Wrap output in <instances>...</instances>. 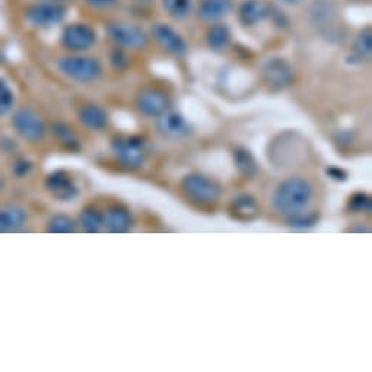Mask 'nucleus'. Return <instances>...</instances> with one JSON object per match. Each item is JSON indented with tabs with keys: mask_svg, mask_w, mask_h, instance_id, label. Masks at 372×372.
<instances>
[{
	"mask_svg": "<svg viewBox=\"0 0 372 372\" xmlns=\"http://www.w3.org/2000/svg\"><path fill=\"white\" fill-rule=\"evenodd\" d=\"M313 196V184L304 177L292 175L276 185L272 196V204L276 212L288 218L308 211Z\"/></svg>",
	"mask_w": 372,
	"mask_h": 372,
	"instance_id": "f257e3e1",
	"label": "nucleus"
},
{
	"mask_svg": "<svg viewBox=\"0 0 372 372\" xmlns=\"http://www.w3.org/2000/svg\"><path fill=\"white\" fill-rule=\"evenodd\" d=\"M57 69L69 79L79 83L95 82L103 75V64L97 57L81 53L64 56L57 60Z\"/></svg>",
	"mask_w": 372,
	"mask_h": 372,
	"instance_id": "f03ea898",
	"label": "nucleus"
},
{
	"mask_svg": "<svg viewBox=\"0 0 372 372\" xmlns=\"http://www.w3.org/2000/svg\"><path fill=\"white\" fill-rule=\"evenodd\" d=\"M111 151L115 161L127 170L142 168L148 158L145 141L134 134L115 137L111 142Z\"/></svg>",
	"mask_w": 372,
	"mask_h": 372,
	"instance_id": "7ed1b4c3",
	"label": "nucleus"
},
{
	"mask_svg": "<svg viewBox=\"0 0 372 372\" xmlns=\"http://www.w3.org/2000/svg\"><path fill=\"white\" fill-rule=\"evenodd\" d=\"M105 31L115 45L126 50H142L149 42L146 31L132 22L111 21L107 24Z\"/></svg>",
	"mask_w": 372,
	"mask_h": 372,
	"instance_id": "20e7f679",
	"label": "nucleus"
},
{
	"mask_svg": "<svg viewBox=\"0 0 372 372\" xmlns=\"http://www.w3.org/2000/svg\"><path fill=\"white\" fill-rule=\"evenodd\" d=\"M182 192L187 194L193 202L200 204H207L216 202L222 194V187L214 178L192 173L181 180Z\"/></svg>",
	"mask_w": 372,
	"mask_h": 372,
	"instance_id": "39448f33",
	"label": "nucleus"
},
{
	"mask_svg": "<svg viewBox=\"0 0 372 372\" xmlns=\"http://www.w3.org/2000/svg\"><path fill=\"white\" fill-rule=\"evenodd\" d=\"M12 127L24 141L31 144L42 141V137L47 133V126H45L41 115L28 107L19 108L13 112Z\"/></svg>",
	"mask_w": 372,
	"mask_h": 372,
	"instance_id": "423d86ee",
	"label": "nucleus"
},
{
	"mask_svg": "<svg viewBox=\"0 0 372 372\" xmlns=\"http://www.w3.org/2000/svg\"><path fill=\"white\" fill-rule=\"evenodd\" d=\"M67 15V8L56 2V0H44V2L31 5L27 12L25 18L31 25L37 28H50L54 25L62 24Z\"/></svg>",
	"mask_w": 372,
	"mask_h": 372,
	"instance_id": "0eeeda50",
	"label": "nucleus"
},
{
	"mask_svg": "<svg viewBox=\"0 0 372 372\" xmlns=\"http://www.w3.org/2000/svg\"><path fill=\"white\" fill-rule=\"evenodd\" d=\"M171 107V98L164 89L156 86H146L139 91L136 95V108L145 117L158 119L159 115L168 111Z\"/></svg>",
	"mask_w": 372,
	"mask_h": 372,
	"instance_id": "6e6552de",
	"label": "nucleus"
},
{
	"mask_svg": "<svg viewBox=\"0 0 372 372\" xmlns=\"http://www.w3.org/2000/svg\"><path fill=\"white\" fill-rule=\"evenodd\" d=\"M60 40L66 50L72 53H83L95 45L97 33L88 24L75 22V24L64 27Z\"/></svg>",
	"mask_w": 372,
	"mask_h": 372,
	"instance_id": "1a4fd4ad",
	"label": "nucleus"
},
{
	"mask_svg": "<svg viewBox=\"0 0 372 372\" xmlns=\"http://www.w3.org/2000/svg\"><path fill=\"white\" fill-rule=\"evenodd\" d=\"M151 33L153 40L167 53L175 57H182L187 54L189 52L187 41H185L184 37L170 24H165V22H156V24L152 25Z\"/></svg>",
	"mask_w": 372,
	"mask_h": 372,
	"instance_id": "9d476101",
	"label": "nucleus"
},
{
	"mask_svg": "<svg viewBox=\"0 0 372 372\" xmlns=\"http://www.w3.org/2000/svg\"><path fill=\"white\" fill-rule=\"evenodd\" d=\"M45 189H47L57 200L69 202L78 196V185L74 178L66 171H53L45 177Z\"/></svg>",
	"mask_w": 372,
	"mask_h": 372,
	"instance_id": "9b49d317",
	"label": "nucleus"
},
{
	"mask_svg": "<svg viewBox=\"0 0 372 372\" xmlns=\"http://www.w3.org/2000/svg\"><path fill=\"white\" fill-rule=\"evenodd\" d=\"M104 231L111 234H126L133 226V215L130 209L123 204H111L103 212Z\"/></svg>",
	"mask_w": 372,
	"mask_h": 372,
	"instance_id": "f8f14e48",
	"label": "nucleus"
},
{
	"mask_svg": "<svg viewBox=\"0 0 372 372\" xmlns=\"http://www.w3.org/2000/svg\"><path fill=\"white\" fill-rule=\"evenodd\" d=\"M237 13L244 27L252 28L272 16V8L263 0H244Z\"/></svg>",
	"mask_w": 372,
	"mask_h": 372,
	"instance_id": "ddd939ff",
	"label": "nucleus"
},
{
	"mask_svg": "<svg viewBox=\"0 0 372 372\" xmlns=\"http://www.w3.org/2000/svg\"><path fill=\"white\" fill-rule=\"evenodd\" d=\"M158 130L168 139H181L192 132L189 122L177 111H165L158 117Z\"/></svg>",
	"mask_w": 372,
	"mask_h": 372,
	"instance_id": "4468645a",
	"label": "nucleus"
},
{
	"mask_svg": "<svg viewBox=\"0 0 372 372\" xmlns=\"http://www.w3.org/2000/svg\"><path fill=\"white\" fill-rule=\"evenodd\" d=\"M263 75L269 85L285 88L293 79V69L284 59H270L263 67Z\"/></svg>",
	"mask_w": 372,
	"mask_h": 372,
	"instance_id": "2eb2a0df",
	"label": "nucleus"
},
{
	"mask_svg": "<svg viewBox=\"0 0 372 372\" xmlns=\"http://www.w3.org/2000/svg\"><path fill=\"white\" fill-rule=\"evenodd\" d=\"M232 9H234L232 0H200L196 8V15L199 19L214 24L226 18Z\"/></svg>",
	"mask_w": 372,
	"mask_h": 372,
	"instance_id": "dca6fc26",
	"label": "nucleus"
},
{
	"mask_svg": "<svg viewBox=\"0 0 372 372\" xmlns=\"http://www.w3.org/2000/svg\"><path fill=\"white\" fill-rule=\"evenodd\" d=\"M78 119L89 130H103L108 124V112L98 104H85L78 111Z\"/></svg>",
	"mask_w": 372,
	"mask_h": 372,
	"instance_id": "f3484780",
	"label": "nucleus"
},
{
	"mask_svg": "<svg viewBox=\"0 0 372 372\" xmlns=\"http://www.w3.org/2000/svg\"><path fill=\"white\" fill-rule=\"evenodd\" d=\"M231 40H232V33L223 22H214V24L206 30L204 34L206 45L214 52L226 50L229 47Z\"/></svg>",
	"mask_w": 372,
	"mask_h": 372,
	"instance_id": "a211bd4d",
	"label": "nucleus"
},
{
	"mask_svg": "<svg viewBox=\"0 0 372 372\" xmlns=\"http://www.w3.org/2000/svg\"><path fill=\"white\" fill-rule=\"evenodd\" d=\"M27 222V212L18 204H9L0 209V232L19 231Z\"/></svg>",
	"mask_w": 372,
	"mask_h": 372,
	"instance_id": "6ab92c4d",
	"label": "nucleus"
},
{
	"mask_svg": "<svg viewBox=\"0 0 372 372\" xmlns=\"http://www.w3.org/2000/svg\"><path fill=\"white\" fill-rule=\"evenodd\" d=\"M81 229L88 234H95V232L104 231L103 212L95 206H86L79 215L78 221Z\"/></svg>",
	"mask_w": 372,
	"mask_h": 372,
	"instance_id": "aec40b11",
	"label": "nucleus"
},
{
	"mask_svg": "<svg viewBox=\"0 0 372 372\" xmlns=\"http://www.w3.org/2000/svg\"><path fill=\"white\" fill-rule=\"evenodd\" d=\"M50 130H52V134L57 139V141L63 146H66L69 149H76L78 148L79 139H78V134L72 126H69L64 122H54L52 124Z\"/></svg>",
	"mask_w": 372,
	"mask_h": 372,
	"instance_id": "412c9836",
	"label": "nucleus"
},
{
	"mask_svg": "<svg viewBox=\"0 0 372 372\" xmlns=\"http://www.w3.org/2000/svg\"><path fill=\"white\" fill-rule=\"evenodd\" d=\"M234 164L240 174L245 177H252L259 171V164L254 155L245 148H237L234 151Z\"/></svg>",
	"mask_w": 372,
	"mask_h": 372,
	"instance_id": "4be33fe9",
	"label": "nucleus"
},
{
	"mask_svg": "<svg viewBox=\"0 0 372 372\" xmlns=\"http://www.w3.org/2000/svg\"><path fill=\"white\" fill-rule=\"evenodd\" d=\"M161 4L168 16L177 21L187 18L194 8L193 0H161Z\"/></svg>",
	"mask_w": 372,
	"mask_h": 372,
	"instance_id": "5701e85b",
	"label": "nucleus"
},
{
	"mask_svg": "<svg viewBox=\"0 0 372 372\" xmlns=\"http://www.w3.org/2000/svg\"><path fill=\"white\" fill-rule=\"evenodd\" d=\"M259 211V206L257 202H255L251 196L243 194L238 196L237 199H234L232 202V212L236 214L237 218H243V219H250L252 218L255 214Z\"/></svg>",
	"mask_w": 372,
	"mask_h": 372,
	"instance_id": "b1692460",
	"label": "nucleus"
},
{
	"mask_svg": "<svg viewBox=\"0 0 372 372\" xmlns=\"http://www.w3.org/2000/svg\"><path fill=\"white\" fill-rule=\"evenodd\" d=\"M371 53H372V31L369 27H366L355 38L354 54L358 60H369Z\"/></svg>",
	"mask_w": 372,
	"mask_h": 372,
	"instance_id": "393cba45",
	"label": "nucleus"
},
{
	"mask_svg": "<svg viewBox=\"0 0 372 372\" xmlns=\"http://www.w3.org/2000/svg\"><path fill=\"white\" fill-rule=\"evenodd\" d=\"M47 231L52 234H72L76 231V223L67 215H54L47 222Z\"/></svg>",
	"mask_w": 372,
	"mask_h": 372,
	"instance_id": "a878e982",
	"label": "nucleus"
},
{
	"mask_svg": "<svg viewBox=\"0 0 372 372\" xmlns=\"http://www.w3.org/2000/svg\"><path fill=\"white\" fill-rule=\"evenodd\" d=\"M286 222H288V225L291 228H295V229H310V228L317 225L318 216H317V214L304 211V212H301V214L288 216Z\"/></svg>",
	"mask_w": 372,
	"mask_h": 372,
	"instance_id": "bb28decb",
	"label": "nucleus"
},
{
	"mask_svg": "<svg viewBox=\"0 0 372 372\" xmlns=\"http://www.w3.org/2000/svg\"><path fill=\"white\" fill-rule=\"evenodd\" d=\"M15 105V94L6 81L0 79V115H6Z\"/></svg>",
	"mask_w": 372,
	"mask_h": 372,
	"instance_id": "cd10ccee",
	"label": "nucleus"
},
{
	"mask_svg": "<svg viewBox=\"0 0 372 372\" xmlns=\"http://www.w3.org/2000/svg\"><path fill=\"white\" fill-rule=\"evenodd\" d=\"M110 63L115 69V71H124V69L130 64V57H129L126 49H122L117 45V47H115L110 53Z\"/></svg>",
	"mask_w": 372,
	"mask_h": 372,
	"instance_id": "c85d7f7f",
	"label": "nucleus"
},
{
	"mask_svg": "<svg viewBox=\"0 0 372 372\" xmlns=\"http://www.w3.org/2000/svg\"><path fill=\"white\" fill-rule=\"evenodd\" d=\"M349 207L355 214L371 211V199L365 193H356L349 200Z\"/></svg>",
	"mask_w": 372,
	"mask_h": 372,
	"instance_id": "c756f323",
	"label": "nucleus"
},
{
	"mask_svg": "<svg viewBox=\"0 0 372 372\" xmlns=\"http://www.w3.org/2000/svg\"><path fill=\"white\" fill-rule=\"evenodd\" d=\"M85 4L94 9H108L117 4V0H85Z\"/></svg>",
	"mask_w": 372,
	"mask_h": 372,
	"instance_id": "7c9ffc66",
	"label": "nucleus"
},
{
	"mask_svg": "<svg viewBox=\"0 0 372 372\" xmlns=\"http://www.w3.org/2000/svg\"><path fill=\"white\" fill-rule=\"evenodd\" d=\"M327 175L332 180H335V181H346V178H347L346 171L339 168V167H329L327 168Z\"/></svg>",
	"mask_w": 372,
	"mask_h": 372,
	"instance_id": "2f4dec72",
	"label": "nucleus"
},
{
	"mask_svg": "<svg viewBox=\"0 0 372 372\" xmlns=\"http://www.w3.org/2000/svg\"><path fill=\"white\" fill-rule=\"evenodd\" d=\"M30 168H31L30 162L25 161V159H22V161H19L18 164L15 165V173H16L19 177H22V175H25V174L30 171Z\"/></svg>",
	"mask_w": 372,
	"mask_h": 372,
	"instance_id": "473e14b6",
	"label": "nucleus"
},
{
	"mask_svg": "<svg viewBox=\"0 0 372 372\" xmlns=\"http://www.w3.org/2000/svg\"><path fill=\"white\" fill-rule=\"evenodd\" d=\"M279 2H281L282 5H286V6H291V8H295V6L302 5V2H304V0H279Z\"/></svg>",
	"mask_w": 372,
	"mask_h": 372,
	"instance_id": "72a5a7b5",
	"label": "nucleus"
},
{
	"mask_svg": "<svg viewBox=\"0 0 372 372\" xmlns=\"http://www.w3.org/2000/svg\"><path fill=\"white\" fill-rule=\"evenodd\" d=\"M136 2H139V4H149L151 0H136Z\"/></svg>",
	"mask_w": 372,
	"mask_h": 372,
	"instance_id": "f704fd0d",
	"label": "nucleus"
},
{
	"mask_svg": "<svg viewBox=\"0 0 372 372\" xmlns=\"http://www.w3.org/2000/svg\"><path fill=\"white\" fill-rule=\"evenodd\" d=\"M2 187H4V180L0 178V190H2Z\"/></svg>",
	"mask_w": 372,
	"mask_h": 372,
	"instance_id": "c9c22d12",
	"label": "nucleus"
},
{
	"mask_svg": "<svg viewBox=\"0 0 372 372\" xmlns=\"http://www.w3.org/2000/svg\"><path fill=\"white\" fill-rule=\"evenodd\" d=\"M56 2H60V4H63V2H69V0H56Z\"/></svg>",
	"mask_w": 372,
	"mask_h": 372,
	"instance_id": "e433bc0d",
	"label": "nucleus"
}]
</instances>
